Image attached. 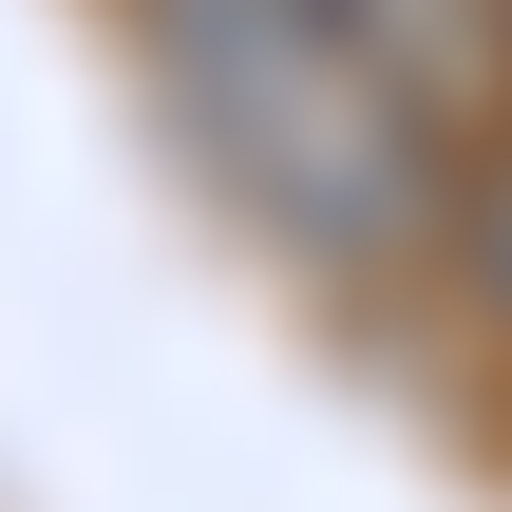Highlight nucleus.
Segmentation results:
<instances>
[{"mask_svg": "<svg viewBox=\"0 0 512 512\" xmlns=\"http://www.w3.org/2000/svg\"><path fill=\"white\" fill-rule=\"evenodd\" d=\"M133 57L171 95V133L209 152V190L304 247L323 285H399L437 247H475V133L380 57L361 0H133Z\"/></svg>", "mask_w": 512, "mask_h": 512, "instance_id": "nucleus-1", "label": "nucleus"}, {"mask_svg": "<svg viewBox=\"0 0 512 512\" xmlns=\"http://www.w3.org/2000/svg\"><path fill=\"white\" fill-rule=\"evenodd\" d=\"M475 285H494V323H512V152L475 171Z\"/></svg>", "mask_w": 512, "mask_h": 512, "instance_id": "nucleus-2", "label": "nucleus"}]
</instances>
